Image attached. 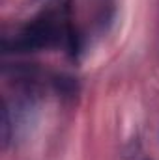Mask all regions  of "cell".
Returning a JSON list of instances; mask_svg holds the SVG:
<instances>
[{
	"label": "cell",
	"mask_w": 159,
	"mask_h": 160,
	"mask_svg": "<svg viewBox=\"0 0 159 160\" xmlns=\"http://www.w3.org/2000/svg\"><path fill=\"white\" fill-rule=\"evenodd\" d=\"M9 142V119H8V110L4 108L2 110V143L4 147L8 145Z\"/></svg>",
	"instance_id": "obj_1"
}]
</instances>
